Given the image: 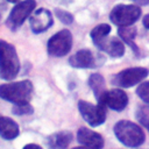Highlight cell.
Instances as JSON below:
<instances>
[{
  "instance_id": "23",
  "label": "cell",
  "mask_w": 149,
  "mask_h": 149,
  "mask_svg": "<svg viewBox=\"0 0 149 149\" xmlns=\"http://www.w3.org/2000/svg\"><path fill=\"white\" fill-rule=\"evenodd\" d=\"M133 2H135V5L137 6H147L149 3V0H132Z\"/></svg>"
},
{
  "instance_id": "9",
  "label": "cell",
  "mask_w": 149,
  "mask_h": 149,
  "mask_svg": "<svg viewBox=\"0 0 149 149\" xmlns=\"http://www.w3.org/2000/svg\"><path fill=\"white\" fill-rule=\"evenodd\" d=\"M98 104H101L114 111H122L128 104V97L120 88H113L109 91L106 90L98 99Z\"/></svg>"
},
{
  "instance_id": "4",
  "label": "cell",
  "mask_w": 149,
  "mask_h": 149,
  "mask_svg": "<svg viewBox=\"0 0 149 149\" xmlns=\"http://www.w3.org/2000/svg\"><path fill=\"white\" fill-rule=\"evenodd\" d=\"M141 16V9L136 5H116L111 14V21L119 27H128L135 23Z\"/></svg>"
},
{
  "instance_id": "26",
  "label": "cell",
  "mask_w": 149,
  "mask_h": 149,
  "mask_svg": "<svg viewBox=\"0 0 149 149\" xmlns=\"http://www.w3.org/2000/svg\"><path fill=\"white\" fill-rule=\"evenodd\" d=\"M72 149H91L88 147H76V148H72Z\"/></svg>"
},
{
  "instance_id": "14",
  "label": "cell",
  "mask_w": 149,
  "mask_h": 149,
  "mask_svg": "<svg viewBox=\"0 0 149 149\" xmlns=\"http://www.w3.org/2000/svg\"><path fill=\"white\" fill-rule=\"evenodd\" d=\"M19 126L7 116H0V136L5 140H13L19 135Z\"/></svg>"
},
{
  "instance_id": "17",
  "label": "cell",
  "mask_w": 149,
  "mask_h": 149,
  "mask_svg": "<svg viewBox=\"0 0 149 149\" xmlns=\"http://www.w3.org/2000/svg\"><path fill=\"white\" fill-rule=\"evenodd\" d=\"M118 34H119V37H121V40L126 42V44H128L136 54H139V48L133 42V40L136 36V29L135 28L129 27V26L128 27H120L118 29Z\"/></svg>"
},
{
  "instance_id": "18",
  "label": "cell",
  "mask_w": 149,
  "mask_h": 149,
  "mask_svg": "<svg viewBox=\"0 0 149 149\" xmlns=\"http://www.w3.org/2000/svg\"><path fill=\"white\" fill-rule=\"evenodd\" d=\"M111 33V26L107 24V23H101V24H98L95 26L92 30H91V38L93 41V43L98 47L106 37L107 35Z\"/></svg>"
},
{
  "instance_id": "27",
  "label": "cell",
  "mask_w": 149,
  "mask_h": 149,
  "mask_svg": "<svg viewBox=\"0 0 149 149\" xmlns=\"http://www.w3.org/2000/svg\"><path fill=\"white\" fill-rule=\"evenodd\" d=\"M7 1H8V2H13V3H14V2H19L20 0H7Z\"/></svg>"
},
{
  "instance_id": "1",
  "label": "cell",
  "mask_w": 149,
  "mask_h": 149,
  "mask_svg": "<svg viewBox=\"0 0 149 149\" xmlns=\"http://www.w3.org/2000/svg\"><path fill=\"white\" fill-rule=\"evenodd\" d=\"M33 97V84L30 80H21L0 85V98L14 105L28 104Z\"/></svg>"
},
{
  "instance_id": "7",
  "label": "cell",
  "mask_w": 149,
  "mask_h": 149,
  "mask_svg": "<svg viewBox=\"0 0 149 149\" xmlns=\"http://www.w3.org/2000/svg\"><path fill=\"white\" fill-rule=\"evenodd\" d=\"M78 109H79L81 116L92 127H98V126L102 125L106 120V106H104L101 104L92 105L87 101L79 100Z\"/></svg>"
},
{
  "instance_id": "5",
  "label": "cell",
  "mask_w": 149,
  "mask_h": 149,
  "mask_svg": "<svg viewBox=\"0 0 149 149\" xmlns=\"http://www.w3.org/2000/svg\"><path fill=\"white\" fill-rule=\"evenodd\" d=\"M148 73L149 71L146 68H128L114 74L111 81L115 86L128 88L141 83L148 76Z\"/></svg>"
},
{
  "instance_id": "11",
  "label": "cell",
  "mask_w": 149,
  "mask_h": 149,
  "mask_svg": "<svg viewBox=\"0 0 149 149\" xmlns=\"http://www.w3.org/2000/svg\"><path fill=\"white\" fill-rule=\"evenodd\" d=\"M77 140L85 147L91 149H102L104 147V139L100 134L86 128L80 127L77 132Z\"/></svg>"
},
{
  "instance_id": "22",
  "label": "cell",
  "mask_w": 149,
  "mask_h": 149,
  "mask_svg": "<svg viewBox=\"0 0 149 149\" xmlns=\"http://www.w3.org/2000/svg\"><path fill=\"white\" fill-rule=\"evenodd\" d=\"M56 16L59 19V21H62L64 24H71L73 22V15L66 10L63 9H56L55 10Z\"/></svg>"
},
{
  "instance_id": "13",
  "label": "cell",
  "mask_w": 149,
  "mask_h": 149,
  "mask_svg": "<svg viewBox=\"0 0 149 149\" xmlns=\"http://www.w3.org/2000/svg\"><path fill=\"white\" fill-rule=\"evenodd\" d=\"M98 48L111 57H121L125 52V45L118 37H106L98 45Z\"/></svg>"
},
{
  "instance_id": "3",
  "label": "cell",
  "mask_w": 149,
  "mask_h": 149,
  "mask_svg": "<svg viewBox=\"0 0 149 149\" xmlns=\"http://www.w3.org/2000/svg\"><path fill=\"white\" fill-rule=\"evenodd\" d=\"M114 134L116 139L127 147H139L144 142V133L136 123L121 120L114 126Z\"/></svg>"
},
{
  "instance_id": "12",
  "label": "cell",
  "mask_w": 149,
  "mask_h": 149,
  "mask_svg": "<svg viewBox=\"0 0 149 149\" xmlns=\"http://www.w3.org/2000/svg\"><path fill=\"white\" fill-rule=\"evenodd\" d=\"M69 63L71 66L78 68V69L94 68L95 66V58L88 49H81V50L77 51L73 56L70 57Z\"/></svg>"
},
{
  "instance_id": "19",
  "label": "cell",
  "mask_w": 149,
  "mask_h": 149,
  "mask_svg": "<svg viewBox=\"0 0 149 149\" xmlns=\"http://www.w3.org/2000/svg\"><path fill=\"white\" fill-rule=\"evenodd\" d=\"M136 118L142 126L149 130V106H141L136 112Z\"/></svg>"
},
{
  "instance_id": "21",
  "label": "cell",
  "mask_w": 149,
  "mask_h": 149,
  "mask_svg": "<svg viewBox=\"0 0 149 149\" xmlns=\"http://www.w3.org/2000/svg\"><path fill=\"white\" fill-rule=\"evenodd\" d=\"M34 112V108L28 104H19L14 105L13 107V113L16 115H26V114H31Z\"/></svg>"
},
{
  "instance_id": "24",
  "label": "cell",
  "mask_w": 149,
  "mask_h": 149,
  "mask_svg": "<svg viewBox=\"0 0 149 149\" xmlns=\"http://www.w3.org/2000/svg\"><path fill=\"white\" fill-rule=\"evenodd\" d=\"M22 149H42L40 146L35 144V143H29V144H26Z\"/></svg>"
},
{
  "instance_id": "8",
  "label": "cell",
  "mask_w": 149,
  "mask_h": 149,
  "mask_svg": "<svg viewBox=\"0 0 149 149\" xmlns=\"http://www.w3.org/2000/svg\"><path fill=\"white\" fill-rule=\"evenodd\" d=\"M35 7H36L35 0H23V1L17 2L9 13V16L7 20V26L12 30L19 28L24 22V20L31 15Z\"/></svg>"
},
{
  "instance_id": "28",
  "label": "cell",
  "mask_w": 149,
  "mask_h": 149,
  "mask_svg": "<svg viewBox=\"0 0 149 149\" xmlns=\"http://www.w3.org/2000/svg\"><path fill=\"white\" fill-rule=\"evenodd\" d=\"M0 19H1V16H0Z\"/></svg>"
},
{
  "instance_id": "16",
  "label": "cell",
  "mask_w": 149,
  "mask_h": 149,
  "mask_svg": "<svg viewBox=\"0 0 149 149\" xmlns=\"http://www.w3.org/2000/svg\"><path fill=\"white\" fill-rule=\"evenodd\" d=\"M88 85L90 87L92 88L93 93H94V97L95 99L98 100L102 94L104 92L106 91V85H105V79L101 74L99 73H92L88 78Z\"/></svg>"
},
{
  "instance_id": "25",
  "label": "cell",
  "mask_w": 149,
  "mask_h": 149,
  "mask_svg": "<svg viewBox=\"0 0 149 149\" xmlns=\"http://www.w3.org/2000/svg\"><path fill=\"white\" fill-rule=\"evenodd\" d=\"M143 26H144V28H147V29H149V14H147V15H144V17H143Z\"/></svg>"
},
{
  "instance_id": "20",
  "label": "cell",
  "mask_w": 149,
  "mask_h": 149,
  "mask_svg": "<svg viewBox=\"0 0 149 149\" xmlns=\"http://www.w3.org/2000/svg\"><path fill=\"white\" fill-rule=\"evenodd\" d=\"M136 93L142 101L149 104V81H144L140 84L139 87L136 88Z\"/></svg>"
},
{
  "instance_id": "2",
  "label": "cell",
  "mask_w": 149,
  "mask_h": 149,
  "mask_svg": "<svg viewBox=\"0 0 149 149\" xmlns=\"http://www.w3.org/2000/svg\"><path fill=\"white\" fill-rule=\"evenodd\" d=\"M20 70V62L15 48L0 40V78L5 80L14 79Z\"/></svg>"
},
{
  "instance_id": "6",
  "label": "cell",
  "mask_w": 149,
  "mask_h": 149,
  "mask_svg": "<svg viewBox=\"0 0 149 149\" xmlns=\"http://www.w3.org/2000/svg\"><path fill=\"white\" fill-rule=\"evenodd\" d=\"M72 47V35L70 30L63 29L56 33L48 41V54L54 57H63L68 55Z\"/></svg>"
},
{
  "instance_id": "15",
  "label": "cell",
  "mask_w": 149,
  "mask_h": 149,
  "mask_svg": "<svg viewBox=\"0 0 149 149\" xmlns=\"http://www.w3.org/2000/svg\"><path fill=\"white\" fill-rule=\"evenodd\" d=\"M71 139H72V134L70 132L63 130L49 136L47 142L51 149H66L71 142Z\"/></svg>"
},
{
  "instance_id": "10",
  "label": "cell",
  "mask_w": 149,
  "mask_h": 149,
  "mask_svg": "<svg viewBox=\"0 0 149 149\" xmlns=\"http://www.w3.org/2000/svg\"><path fill=\"white\" fill-rule=\"evenodd\" d=\"M29 22L31 30L35 34H40L49 29L52 26L54 20L50 10H48L47 8H40L33 12V14L29 17Z\"/></svg>"
}]
</instances>
